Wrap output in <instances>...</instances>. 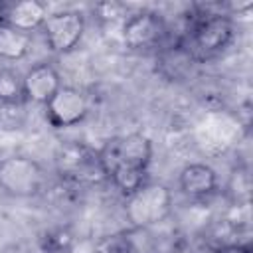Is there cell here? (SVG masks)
I'll list each match as a JSON object with an SVG mask.
<instances>
[{
    "label": "cell",
    "instance_id": "cell-3",
    "mask_svg": "<svg viewBox=\"0 0 253 253\" xmlns=\"http://www.w3.org/2000/svg\"><path fill=\"white\" fill-rule=\"evenodd\" d=\"M43 170L28 156H8L0 160V188L16 198H30L42 190Z\"/></svg>",
    "mask_w": 253,
    "mask_h": 253
},
{
    "label": "cell",
    "instance_id": "cell-4",
    "mask_svg": "<svg viewBox=\"0 0 253 253\" xmlns=\"http://www.w3.org/2000/svg\"><path fill=\"white\" fill-rule=\"evenodd\" d=\"M43 38L51 51L55 53H67L83 38L85 32V16L77 10H59L53 14H47L43 26Z\"/></svg>",
    "mask_w": 253,
    "mask_h": 253
},
{
    "label": "cell",
    "instance_id": "cell-5",
    "mask_svg": "<svg viewBox=\"0 0 253 253\" xmlns=\"http://www.w3.org/2000/svg\"><path fill=\"white\" fill-rule=\"evenodd\" d=\"M47 123L55 128H67L79 125L89 111V101L85 93L71 85H61L59 91L43 105Z\"/></svg>",
    "mask_w": 253,
    "mask_h": 253
},
{
    "label": "cell",
    "instance_id": "cell-8",
    "mask_svg": "<svg viewBox=\"0 0 253 253\" xmlns=\"http://www.w3.org/2000/svg\"><path fill=\"white\" fill-rule=\"evenodd\" d=\"M162 34V22L154 12H136L130 18L125 20L121 36L123 42L132 47V49H140V47H148L154 42H158Z\"/></svg>",
    "mask_w": 253,
    "mask_h": 253
},
{
    "label": "cell",
    "instance_id": "cell-9",
    "mask_svg": "<svg viewBox=\"0 0 253 253\" xmlns=\"http://www.w3.org/2000/svg\"><path fill=\"white\" fill-rule=\"evenodd\" d=\"M61 87V77L49 63H38L24 75V99L45 105Z\"/></svg>",
    "mask_w": 253,
    "mask_h": 253
},
{
    "label": "cell",
    "instance_id": "cell-6",
    "mask_svg": "<svg viewBox=\"0 0 253 253\" xmlns=\"http://www.w3.org/2000/svg\"><path fill=\"white\" fill-rule=\"evenodd\" d=\"M57 168L63 176L73 180H99L105 174L99 152L83 144H65L57 152Z\"/></svg>",
    "mask_w": 253,
    "mask_h": 253
},
{
    "label": "cell",
    "instance_id": "cell-12",
    "mask_svg": "<svg viewBox=\"0 0 253 253\" xmlns=\"http://www.w3.org/2000/svg\"><path fill=\"white\" fill-rule=\"evenodd\" d=\"M32 38L26 32H20L6 22H0V59L16 61L30 53Z\"/></svg>",
    "mask_w": 253,
    "mask_h": 253
},
{
    "label": "cell",
    "instance_id": "cell-1",
    "mask_svg": "<svg viewBox=\"0 0 253 253\" xmlns=\"http://www.w3.org/2000/svg\"><path fill=\"white\" fill-rule=\"evenodd\" d=\"M126 219L132 227H152L172 211V194L164 184H142L126 200Z\"/></svg>",
    "mask_w": 253,
    "mask_h": 253
},
{
    "label": "cell",
    "instance_id": "cell-14",
    "mask_svg": "<svg viewBox=\"0 0 253 253\" xmlns=\"http://www.w3.org/2000/svg\"><path fill=\"white\" fill-rule=\"evenodd\" d=\"M107 176L111 178V182L126 196H130L132 192H136L144 182V172L142 170H134V168H125V166H117L113 170L107 172Z\"/></svg>",
    "mask_w": 253,
    "mask_h": 253
},
{
    "label": "cell",
    "instance_id": "cell-10",
    "mask_svg": "<svg viewBox=\"0 0 253 253\" xmlns=\"http://www.w3.org/2000/svg\"><path fill=\"white\" fill-rule=\"evenodd\" d=\"M178 184H180V190L188 198L200 200V198H206V196L215 192L217 174L211 166H208L204 162H192V164L182 168Z\"/></svg>",
    "mask_w": 253,
    "mask_h": 253
},
{
    "label": "cell",
    "instance_id": "cell-2",
    "mask_svg": "<svg viewBox=\"0 0 253 253\" xmlns=\"http://www.w3.org/2000/svg\"><path fill=\"white\" fill-rule=\"evenodd\" d=\"M99 158H101L105 174L117 166L146 172L150 158H152V142L142 132H130L126 136L109 140L105 148L99 152Z\"/></svg>",
    "mask_w": 253,
    "mask_h": 253
},
{
    "label": "cell",
    "instance_id": "cell-13",
    "mask_svg": "<svg viewBox=\"0 0 253 253\" xmlns=\"http://www.w3.org/2000/svg\"><path fill=\"white\" fill-rule=\"evenodd\" d=\"M24 101V75L14 69L0 67V103L20 105Z\"/></svg>",
    "mask_w": 253,
    "mask_h": 253
},
{
    "label": "cell",
    "instance_id": "cell-11",
    "mask_svg": "<svg viewBox=\"0 0 253 253\" xmlns=\"http://www.w3.org/2000/svg\"><path fill=\"white\" fill-rule=\"evenodd\" d=\"M4 22L20 32H26L30 34L32 30H38L43 26L45 18H47V10L42 2H36V0H24V2H18V4H12L6 14H4Z\"/></svg>",
    "mask_w": 253,
    "mask_h": 253
},
{
    "label": "cell",
    "instance_id": "cell-7",
    "mask_svg": "<svg viewBox=\"0 0 253 253\" xmlns=\"http://www.w3.org/2000/svg\"><path fill=\"white\" fill-rule=\"evenodd\" d=\"M233 40V24L225 16L204 18L192 32V45L200 55H215Z\"/></svg>",
    "mask_w": 253,
    "mask_h": 253
}]
</instances>
